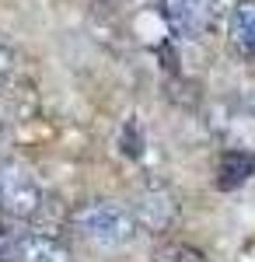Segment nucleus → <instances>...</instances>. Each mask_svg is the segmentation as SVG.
I'll return each mask as SVG.
<instances>
[{
    "label": "nucleus",
    "instance_id": "nucleus-6",
    "mask_svg": "<svg viewBox=\"0 0 255 262\" xmlns=\"http://www.w3.org/2000/svg\"><path fill=\"white\" fill-rule=\"evenodd\" d=\"M227 35H231V42H235V49L241 56L255 60V0H238L235 4Z\"/></svg>",
    "mask_w": 255,
    "mask_h": 262
},
{
    "label": "nucleus",
    "instance_id": "nucleus-7",
    "mask_svg": "<svg viewBox=\"0 0 255 262\" xmlns=\"http://www.w3.org/2000/svg\"><path fill=\"white\" fill-rule=\"evenodd\" d=\"M255 175V154L248 150H227L217 164V185L220 189H238Z\"/></svg>",
    "mask_w": 255,
    "mask_h": 262
},
{
    "label": "nucleus",
    "instance_id": "nucleus-5",
    "mask_svg": "<svg viewBox=\"0 0 255 262\" xmlns=\"http://www.w3.org/2000/svg\"><path fill=\"white\" fill-rule=\"evenodd\" d=\"M161 14L172 25V32L185 35V39L199 35L203 25H206V7H203V0H161Z\"/></svg>",
    "mask_w": 255,
    "mask_h": 262
},
{
    "label": "nucleus",
    "instance_id": "nucleus-9",
    "mask_svg": "<svg viewBox=\"0 0 255 262\" xmlns=\"http://www.w3.org/2000/svg\"><path fill=\"white\" fill-rule=\"evenodd\" d=\"M119 143H122V154L126 158H140L143 154V133H140L137 119H126L122 133H119Z\"/></svg>",
    "mask_w": 255,
    "mask_h": 262
},
{
    "label": "nucleus",
    "instance_id": "nucleus-10",
    "mask_svg": "<svg viewBox=\"0 0 255 262\" xmlns=\"http://www.w3.org/2000/svg\"><path fill=\"white\" fill-rule=\"evenodd\" d=\"M11 70H14V53H11V46H7V42L0 39V88L7 84Z\"/></svg>",
    "mask_w": 255,
    "mask_h": 262
},
{
    "label": "nucleus",
    "instance_id": "nucleus-1",
    "mask_svg": "<svg viewBox=\"0 0 255 262\" xmlns=\"http://www.w3.org/2000/svg\"><path fill=\"white\" fill-rule=\"evenodd\" d=\"M70 227L84 242L101 245V248H122L140 234L137 217L130 206L116 200H88L70 210Z\"/></svg>",
    "mask_w": 255,
    "mask_h": 262
},
{
    "label": "nucleus",
    "instance_id": "nucleus-12",
    "mask_svg": "<svg viewBox=\"0 0 255 262\" xmlns=\"http://www.w3.org/2000/svg\"><path fill=\"white\" fill-rule=\"evenodd\" d=\"M0 262H7V259H0Z\"/></svg>",
    "mask_w": 255,
    "mask_h": 262
},
{
    "label": "nucleus",
    "instance_id": "nucleus-2",
    "mask_svg": "<svg viewBox=\"0 0 255 262\" xmlns=\"http://www.w3.org/2000/svg\"><path fill=\"white\" fill-rule=\"evenodd\" d=\"M46 206L42 185L32 179L28 168L14 161H0V210L14 221H32Z\"/></svg>",
    "mask_w": 255,
    "mask_h": 262
},
{
    "label": "nucleus",
    "instance_id": "nucleus-3",
    "mask_svg": "<svg viewBox=\"0 0 255 262\" xmlns=\"http://www.w3.org/2000/svg\"><path fill=\"white\" fill-rule=\"evenodd\" d=\"M130 210H133V217H137V227L147 231V234H168L178 224V196L164 182H147V185H140Z\"/></svg>",
    "mask_w": 255,
    "mask_h": 262
},
{
    "label": "nucleus",
    "instance_id": "nucleus-8",
    "mask_svg": "<svg viewBox=\"0 0 255 262\" xmlns=\"http://www.w3.org/2000/svg\"><path fill=\"white\" fill-rule=\"evenodd\" d=\"M151 262H206V255L199 248H193V245H185V242H168L154 252Z\"/></svg>",
    "mask_w": 255,
    "mask_h": 262
},
{
    "label": "nucleus",
    "instance_id": "nucleus-11",
    "mask_svg": "<svg viewBox=\"0 0 255 262\" xmlns=\"http://www.w3.org/2000/svg\"><path fill=\"white\" fill-rule=\"evenodd\" d=\"M11 245H14V231L0 221V259H7V255H11Z\"/></svg>",
    "mask_w": 255,
    "mask_h": 262
},
{
    "label": "nucleus",
    "instance_id": "nucleus-4",
    "mask_svg": "<svg viewBox=\"0 0 255 262\" xmlns=\"http://www.w3.org/2000/svg\"><path fill=\"white\" fill-rule=\"evenodd\" d=\"M11 259L18 262H77L70 245L49 234V231H21L14 234V245H11Z\"/></svg>",
    "mask_w": 255,
    "mask_h": 262
}]
</instances>
